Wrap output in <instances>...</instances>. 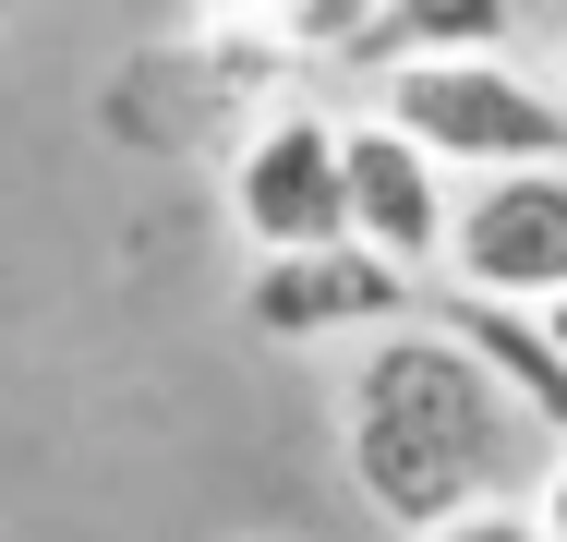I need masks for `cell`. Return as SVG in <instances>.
Instances as JSON below:
<instances>
[{"label":"cell","mask_w":567,"mask_h":542,"mask_svg":"<svg viewBox=\"0 0 567 542\" xmlns=\"http://www.w3.org/2000/svg\"><path fill=\"white\" fill-rule=\"evenodd\" d=\"M519 446H532V423L495 398V374L435 314H399L362 337L339 398V458H350V494L374 519H399V542L483 507V494H519Z\"/></svg>","instance_id":"cell-1"},{"label":"cell","mask_w":567,"mask_h":542,"mask_svg":"<svg viewBox=\"0 0 567 542\" xmlns=\"http://www.w3.org/2000/svg\"><path fill=\"white\" fill-rule=\"evenodd\" d=\"M374 121H399L447 181H495V169H544L567 157V85L519 73L507 49H435V61H386L362 73Z\"/></svg>","instance_id":"cell-2"},{"label":"cell","mask_w":567,"mask_h":542,"mask_svg":"<svg viewBox=\"0 0 567 542\" xmlns=\"http://www.w3.org/2000/svg\"><path fill=\"white\" fill-rule=\"evenodd\" d=\"M447 290H483V302H556L567 290V157L544 169H495V181H458L447 217Z\"/></svg>","instance_id":"cell-3"},{"label":"cell","mask_w":567,"mask_h":542,"mask_svg":"<svg viewBox=\"0 0 567 542\" xmlns=\"http://www.w3.org/2000/svg\"><path fill=\"white\" fill-rule=\"evenodd\" d=\"M423 314V290L362 253V241H302V253H254L241 278V325L278 337V350H339V337H374V325Z\"/></svg>","instance_id":"cell-4"},{"label":"cell","mask_w":567,"mask_h":542,"mask_svg":"<svg viewBox=\"0 0 567 542\" xmlns=\"http://www.w3.org/2000/svg\"><path fill=\"white\" fill-rule=\"evenodd\" d=\"M339 217L362 253H386L411 290L447 265V217H458V181L374 108H339Z\"/></svg>","instance_id":"cell-5"},{"label":"cell","mask_w":567,"mask_h":542,"mask_svg":"<svg viewBox=\"0 0 567 542\" xmlns=\"http://www.w3.org/2000/svg\"><path fill=\"white\" fill-rule=\"evenodd\" d=\"M229 229H241L254 253L350 241V217H339V108L278 97L241 133V157H229Z\"/></svg>","instance_id":"cell-6"},{"label":"cell","mask_w":567,"mask_h":542,"mask_svg":"<svg viewBox=\"0 0 567 542\" xmlns=\"http://www.w3.org/2000/svg\"><path fill=\"white\" fill-rule=\"evenodd\" d=\"M435 325H447L458 350L495 374V398L532 423V446H567V350H556V325L532 314V302H483V290H447V302H435Z\"/></svg>","instance_id":"cell-7"},{"label":"cell","mask_w":567,"mask_h":542,"mask_svg":"<svg viewBox=\"0 0 567 542\" xmlns=\"http://www.w3.org/2000/svg\"><path fill=\"white\" fill-rule=\"evenodd\" d=\"M519 0H386L350 49V73H386V61H435V49H507Z\"/></svg>","instance_id":"cell-8"},{"label":"cell","mask_w":567,"mask_h":542,"mask_svg":"<svg viewBox=\"0 0 567 542\" xmlns=\"http://www.w3.org/2000/svg\"><path fill=\"white\" fill-rule=\"evenodd\" d=\"M374 12H386V0H254V37H266L278 61H350Z\"/></svg>","instance_id":"cell-9"},{"label":"cell","mask_w":567,"mask_h":542,"mask_svg":"<svg viewBox=\"0 0 567 542\" xmlns=\"http://www.w3.org/2000/svg\"><path fill=\"white\" fill-rule=\"evenodd\" d=\"M411 542H544V531H532V494H483V507H458V519H435Z\"/></svg>","instance_id":"cell-10"},{"label":"cell","mask_w":567,"mask_h":542,"mask_svg":"<svg viewBox=\"0 0 567 542\" xmlns=\"http://www.w3.org/2000/svg\"><path fill=\"white\" fill-rule=\"evenodd\" d=\"M532 531L567 542V446H544V470H532Z\"/></svg>","instance_id":"cell-11"},{"label":"cell","mask_w":567,"mask_h":542,"mask_svg":"<svg viewBox=\"0 0 567 542\" xmlns=\"http://www.w3.org/2000/svg\"><path fill=\"white\" fill-rule=\"evenodd\" d=\"M544 325H556V350H567V290H556V302H544Z\"/></svg>","instance_id":"cell-12"},{"label":"cell","mask_w":567,"mask_h":542,"mask_svg":"<svg viewBox=\"0 0 567 542\" xmlns=\"http://www.w3.org/2000/svg\"><path fill=\"white\" fill-rule=\"evenodd\" d=\"M556 85H567V24H556Z\"/></svg>","instance_id":"cell-13"}]
</instances>
